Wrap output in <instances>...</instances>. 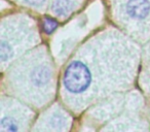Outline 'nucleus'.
Instances as JSON below:
<instances>
[{
	"label": "nucleus",
	"instance_id": "obj_1",
	"mask_svg": "<svg viewBox=\"0 0 150 132\" xmlns=\"http://www.w3.org/2000/svg\"><path fill=\"white\" fill-rule=\"evenodd\" d=\"M58 26V23L54 21V19H50V18H46L43 20V24H42V27L43 30L46 33H52V31H54V29Z\"/></svg>",
	"mask_w": 150,
	"mask_h": 132
},
{
	"label": "nucleus",
	"instance_id": "obj_2",
	"mask_svg": "<svg viewBox=\"0 0 150 132\" xmlns=\"http://www.w3.org/2000/svg\"><path fill=\"white\" fill-rule=\"evenodd\" d=\"M25 1L30 5H33V6H39V5H41L45 0H25Z\"/></svg>",
	"mask_w": 150,
	"mask_h": 132
}]
</instances>
